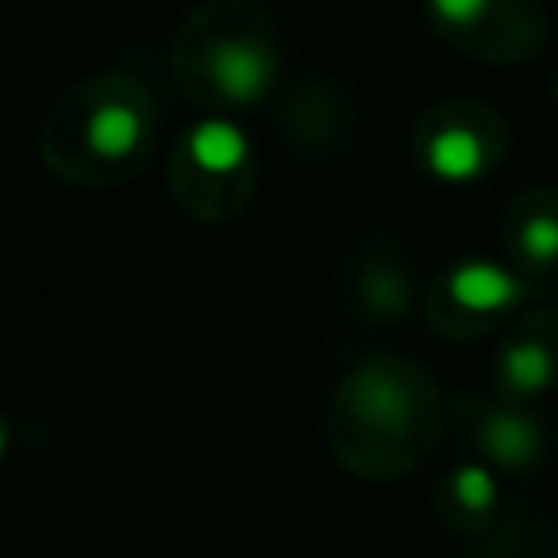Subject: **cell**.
Listing matches in <instances>:
<instances>
[{"label":"cell","instance_id":"9c48e42d","mask_svg":"<svg viewBox=\"0 0 558 558\" xmlns=\"http://www.w3.org/2000/svg\"><path fill=\"white\" fill-rule=\"evenodd\" d=\"M523 253L532 262H554L558 257V218L554 214H536L523 227Z\"/></svg>","mask_w":558,"mask_h":558},{"label":"cell","instance_id":"30bf717a","mask_svg":"<svg viewBox=\"0 0 558 558\" xmlns=\"http://www.w3.org/2000/svg\"><path fill=\"white\" fill-rule=\"evenodd\" d=\"M432 9H436L445 22H475V17L488 9V0H432Z\"/></svg>","mask_w":558,"mask_h":558},{"label":"cell","instance_id":"52a82bcc","mask_svg":"<svg viewBox=\"0 0 558 558\" xmlns=\"http://www.w3.org/2000/svg\"><path fill=\"white\" fill-rule=\"evenodd\" d=\"M506 379L519 392H536L554 379V357L541 344H514V349H506Z\"/></svg>","mask_w":558,"mask_h":558},{"label":"cell","instance_id":"8fae6325","mask_svg":"<svg viewBox=\"0 0 558 558\" xmlns=\"http://www.w3.org/2000/svg\"><path fill=\"white\" fill-rule=\"evenodd\" d=\"M0 453H4V427H0Z\"/></svg>","mask_w":558,"mask_h":558},{"label":"cell","instance_id":"3957f363","mask_svg":"<svg viewBox=\"0 0 558 558\" xmlns=\"http://www.w3.org/2000/svg\"><path fill=\"white\" fill-rule=\"evenodd\" d=\"M449 296L462 305V310H475V314H493V310H506L519 301V279L488 266V262H462L453 275H449Z\"/></svg>","mask_w":558,"mask_h":558},{"label":"cell","instance_id":"8992f818","mask_svg":"<svg viewBox=\"0 0 558 558\" xmlns=\"http://www.w3.org/2000/svg\"><path fill=\"white\" fill-rule=\"evenodd\" d=\"M484 445H488L501 462H523V458L536 449V436H532V427H527L519 414H493L488 427H484Z\"/></svg>","mask_w":558,"mask_h":558},{"label":"cell","instance_id":"ba28073f","mask_svg":"<svg viewBox=\"0 0 558 558\" xmlns=\"http://www.w3.org/2000/svg\"><path fill=\"white\" fill-rule=\"evenodd\" d=\"M453 497L466 506V510H488L497 501V480L484 471V466H462L453 475Z\"/></svg>","mask_w":558,"mask_h":558},{"label":"cell","instance_id":"5b68a950","mask_svg":"<svg viewBox=\"0 0 558 558\" xmlns=\"http://www.w3.org/2000/svg\"><path fill=\"white\" fill-rule=\"evenodd\" d=\"M427 170L449 179V183H462V179H475L484 170V144L475 131L466 126H445L432 135L427 144Z\"/></svg>","mask_w":558,"mask_h":558},{"label":"cell","instance_id":"7a4b0ae2","mask_svg":"<svg viewBox=\"0 0 558 558\" xmlns=\"http://www.w3.org/2000/svg\"><path fill=\"white\" fill-rule=\"evenodd\" d=\"M183 148H187V157H192L196 170H205V174H231L248 157V135L235 122H227V118H209V122H196L187 131V144Z\"/></svg>","mask_w":558,"mask_h":558},{"label":"cell","instance_id":"6da1fadb","mask_svg":"<svg viewBox=\"0 0 558 558\" xmlns=\"http://www.w3.org/2000/svg\"><path fill=\"white\" fill-rule=\"evenodd\" d=\"M209 74H214L218 96L235 105H253L275 83V57L253 39H227L209 52Z\"/></svg>","mask_w":558,"mask_h":558},{"label":"cell","instance_id":"277c9868","mask_svg":"<svg viewBox=\"0 0 558 558\" xmlns=\"http://www.w3.org/2000/svg\"><path fill=\"white\" fill-rule=\"evenodd\" d=\"M140 135H144V118H140V109L131 100H105L87 118V144L100 157H126V153H135Z\"/></svg>","mask_w":558,"mask_h":558}]
</instances>
